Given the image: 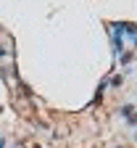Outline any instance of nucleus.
Listing matches in <instances>:
<instances>
[{
  "mask_svg": "<svg viewBox=\"0 0 137 148\" xmlns=\"http://www.w3.org/2000/svg\"><path fill=\"white\" fill-rule=\"evenodd\" d=\"M121 116H127V119L134 116V106H132V103H124V106H121Z\"/></svg>",
  "mask_w": 137,
  "mask_h": 148,
  "instance_id": "f257e3e1",
  "label": "nucleus"
},
{
  "mask_svg": "<svg viewBox=\"0 0 137 148\" xmlns=\"http://www.w3.org/2000/svg\"><path fill=\"white\" fill-rule=\"evenodd\" d=\"M121 82H124V77H121V74H116V77H111V87H121Z\"/></svg>",
  "mask_w": 137,
  "mask_h": 148,
  "instance_id": "f03ea898",
  "label": "nucleus"
},
{
  "mask_svg": "<svg viewBox=\"0 0 137 148\" xmlns=\"http://www.w3.org/2000/svg\"><path fill=\"white\" fill-rule=\"evenodd\" d=\"M132 40H134V45H137V32H134V34H132Z\"/></svg>",
  "mask_w": 137,
  "mask_h": 148,
  "instance_id": "7ed1b4c3",
  "label": "nucleus"
},
{
  "mask_svg": "<svg viewBox=\"0 0 137 148\" xmlns=\"http://www.w3.org/2000/svg\"><path fill=\"white\" fill-rule=\"evenodd\" d=\"M3 145H5V140H3V138H0V148H3Z\"/></svg>",
  "mask_w": 137,
  "mask_h": 148,
  "instance_id": "20e7f679",
  "label": "nucleus"
}]
</instances>
